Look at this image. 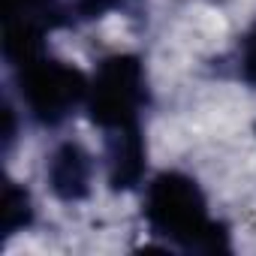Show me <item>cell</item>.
Returning <instances> with one entry per match:
<instances>
[{"instance_id":"cell-1","label":"cell","mask_w":256,"mask_h":256,"mask_svg":"<svg viewBox=\"0 0 256 256\" xmlns=\"http://www.w3.org/2000/svg\"><path fill=\"white\" fill-rule=\"evenodd\" d=\"M145 220L157 238L181 250L229 253V232L208 214L205 193L190 175L160 172L145 193Z\"/></svg>"},{"instance_id":"cell-2","label":"cell","mask_w":256,"mask_h":256,"mask_svg":"<svg viewBox=\"0 0 256 256\" xmlns=\"http://www.w3.org/2000/svg\"><path fill=\"white\" fill-rule=\"evenodd\" d=\"M145 102L148 82L136 54H112L96 66L88 90V114L106 136L139 133Z\"/></svg>"},{"instance_id":"cell-3","label":"cell","mask_w":256,"mask_h":256,"mask_svg":"<svg viewBox=\"0 0 256 256\" xmlns=\"http://www.w3.org/2000/svg\"><path fill=\"white\" fill-rule=\"evenodd\" d=\"M18 72V90L28 106V112L40 124H60L76 112L82 102H88L90 82L82 70L72 64H64L58 58H48L46 52H36L16 64Z\"/></svg>"},{"instance_id":"cell-4","label":"cell","mask_w":256,"mask_h":256,"mask_svg":"<svg viewBox=\"0 0 256 256\" xmlns=\"http://www.w3.org/2000/svg\"><path fill=\"white\" fill-rule=\"evenodd\" d=\"M48 184L54 190L58 199L64 202H78L90 193V178H94V160L90 154L76 145V142H64L46 166Z\"/></svg>"},{"instance_id":"cell-5","label":"cell","mask_w":256,"mask_h":256,"mask_svg":"<svg viewBox=\"0 0 256 256\" xmlns=\"http://www.w3.org/2000/svg\"><path fill=\"white\" fill-rule=\"evenodd\" d=\"M108 184L114 190H130L145 175V139L139 133H114L106 136Z\"/></svg>"},{"instance_id":"cell-6","label":"cell","mask_w":256,"mask_h":256,"mask_svg":"<svg viewBox=\"0 0 256 256\" xmlns=\"http://www.w3.org/2000/svg\"><path fill=\"white\" fill-rule=\"evenodd\" d=\"M30 199H28V193L24 190H18L12 181H10V187H6V199H4V232L6 235H12V232H18V229H24L28 223H30Z\"/></svg>"},{"instance_id":"cell-7","label":"cell","mask_w":256,"mask_h":256,"mask_svg":"<svg viewBox=\"0 0 256 256\" xmlns=\"http://www.w3.org/2000/svg\"><path fill=\"white\" fill-rule=\"evenodd\" d=\"M241 76L247 84H256V24L241 42Z\"/></svg>"},{"instance_id":"cell-8","label":"cell","mask_w":256,"mask_h":256,"mask_svg":"<svg viewBox=\"0 0 256 256\" xmlns=\"http://www.w3.org/2000/svg\"><path fill=\"white\" fill-rule=\"evenodd\" d=\"M114 4H120V0H82V6H84L88 12H100V10H108V6H114Z\"/></svg>"}]
</instances>
